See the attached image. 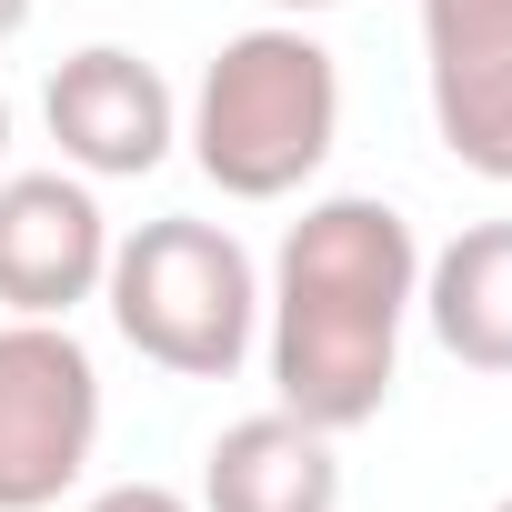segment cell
Instances as JSON below:
<instances>
[{
	"mask_svg": "<svg viewBox=\"0 0 512 512\" xmlns=\"http://www.w3.org/2000/svg\"><path fill=\"white\" fill-rule=\"evenodd\" d=\"M201 512H342V452L302 412L221 422L201 452Z\"/></svg>",
	"mask_w": 512,
	"mask_h": 512,
	"instance_id": "7",
	"label": "cell"
},
{
	"mask_svg": "<svg viewBox=\"0 0 512 512\" xmlns=\"http://www.w3.org/2000/svg\"><path fill=\"white\" fill-rule=\"evenodd\" d=\"M181 141L221 201H292L342 141V61L302 21H251L201 61Z\"/></svg>",
	"mask_w": 512,
	"mask_h": 512,
	"instance_id": "2",
	"label": "cell"
},
{
	"mask_svg": "<svg viewBox=\"0 0 512 512\" xmlns=\"http://www.w3.org/2000/svg\"><path fill=\"white\" fill-rule=\"evenodd\" d=\"M492 512H512V492H502V502H492Z\"/></svg>",
	"mask_w": 512,
	"mask_h": 512,
	"instance_id": "15",
	"label": "cell"
},
{
	"mask_svg": "<svg viewBox=\"0 0 512 512\" xmlns=\"http://www.w3.org/2000/svg\"><path fill=\"white\" fill-rule=\"evenodd\" d=\"M422 302V241L392 201L332 191L312 201L262 282V342H272V402L322 422L332 442L382 422L402 382V322Z\"/></svg>",
	"mask_w": 512,
	"mask_h": 512,
	"instance_id": "1",
	"label": "cell"
},
{
	"mask_svg": "<svg viewBox=\"0 0 512 512\" xmlns=\"http://www.w3.org/2000/svg\"><path fill=\"white\" fill-rule=\"evenodd\" d=\"M101 302H111V332L141 362H161L171 382H231L251 362V342H262V272H251V251L191 211L111 231Z\"/></svg>",
	"mask_w": 512,
	"mask_h": 512,
	"instance_id": "3",
	"label": "cell"
},
{
	"mask_svg": "<svg viewBox=\"0 0 512 512\" xmlns=\"http://www.w3.org/2000/svg\"><path fill=\"white\" fill-rule=\"evenodd\" d=\"M81 512H201V502L171 492V482H111V492H91Z\"/></svg>",
	"mask_w": 512,
	"mask_h": 512,
	"instance_id": "11",
	"label": "cell"
},
{
	"mask_svg": "<svg viewBox=\"0 0 512 512\" xmlns=\"http://www.w3.org/2000/svg\"><path fill=\"white\" fill-rule=\"evenodd\" d=\"M0 151H11V91H0Z\"/></svg>",
	"mask_w": 512,
	"mask_h": 512,
	"instance_id": "14",
	"label": "cell"
},
{
	"mask_svg": "<svg viewBox=\"0 0 512 512\" xmlns=\"http://www.w3.org/2000/svg\"><path fill=\"white\" fill-rule=\"evenodd\" d=\"M111 221L81 171H0V302L11 322H71L101 302Z\"/></svg>",
	"mask_w": 512,
	"mask_h": 512,
	"instance_id": "5",
	"label": "cell"
},
{
	"mask_svg": "<svg viewBox=\"0 0 512 512\" xmlns=\"http://www.w3.org/2000/svg\"><path fill=\"white\" fill-rule=\"evenodd\" d=\"M41 121H51V141H61V161H71L81 181H141V171H161L171 141H181L171 81H161L141 51H121V41L71 51V61L41 81Z\"/></svg>",
	"mask_w": 512,
	"mask_h": 512,
	"instance_id": "6",
	"label": "cell"
},
{
	"mask_svg": "<svg viewBox=\"0 0 512 512\" xmlns=\"http://www.w3.org/2000/svg\"><path fill=\"white\" fill-rule=\"evenodd\" d=\"M412 312L432 322V342L462 372L512 382V221H462L422 262V302Z\"/></svg>",
	"mask_w": 512,
	"mask_h": 512,
	"instance_id": "8",
	"label": "cell"
},
{
	"mask_svg": "<svg viewBox=\"0 0 512 512\" xmlns=\"http://www.w3.org/2000/svg\"><path fill=\"white\" fill-rule=\"evenodd\" d=\"M101 452V362L71 322H0V512H51Z\"/></svg>",
	"mask_w": 512,
	"mask_h": 512,
	"instance_id": "4",
	"label": "cell"
},
{
	"mask_svg": "<svg viewBox=\"0 0 512 512\" xmlns=\"http://www.w3.org/2000/svg\"><path fill=\"white\" fill-rule=\"evenodd\" d=\"M432 131L472 181H512V61H422Z\"/></svg>",
	"mask_w": 512,
	"mask_h": 512,
	"instance_id": "9",
	"label": "cell"
},
{
	"mask_svg": "<svg viewBox=\"0 0 512 512\" xmlns=\"http://www.w3.org/2000/svg\"><path fill=\"white\" fill-rule=\"evenodd\" d=\"M31 11H41V0H0V41H21V31H31Z\"/></svg>",
	"mask_w": 512,
	"mask_h": 512,
	"instance_id": "12",
	"label": "cell"
},
{
	"mask_svg": "<svg viewBox=\"0 0 512 512\" xmlns=\"http://www.w3.org/2000/svg\"><path fill=\"white\" fill-rule=\"evenodd\" d=\"M422 61H512V0H422Z\"/></svg>",
	"mask_w": 512,
	"mask_h": 512,
	"instance_id": "10",
	"label": "cell"
},
{
	"mask_svg": "<svg viewBox=\"0 0 512 512\" xmlns=\"http://www.w3.org/2000/svg\"><path fill=\"white\" fill-rule=\"evenodd\" d=\"M272 11L282 21H312V11H342V0H272Z\"/></svg>",
	"mask_w": 512,
	"mask_h": 512,
	"instance_id": "13",
	"label": "cell"
}]
</instances>
